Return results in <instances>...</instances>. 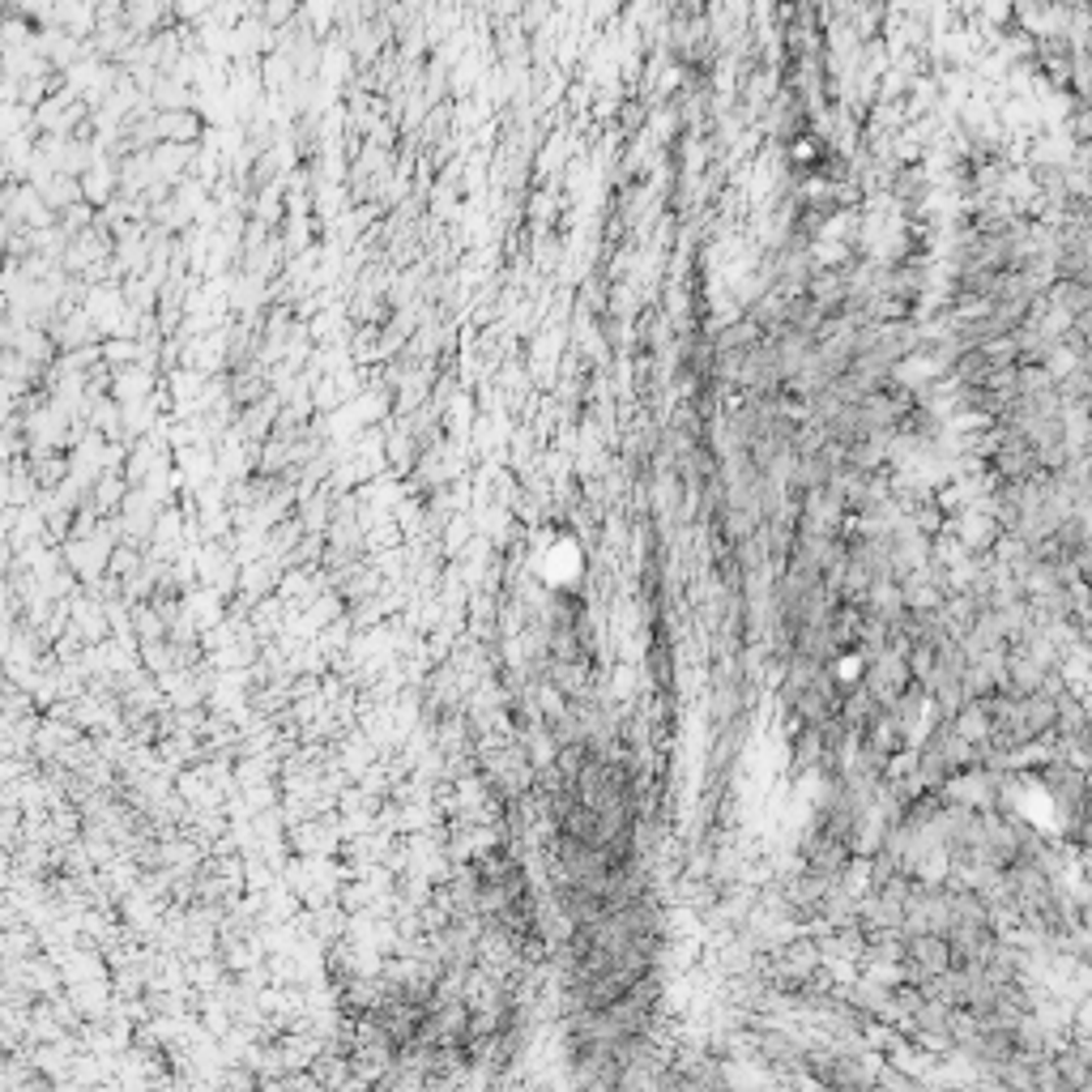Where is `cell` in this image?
<instances>
[{
    "label": "cell",
    "instance_id": "obj_1",
    "mask_svg": "<svg viewBox=\"0 0 1092 1092\" xmlns=\"http://www.w3.org/2000/svg\"><path fill=\"white\" fill-rule=\"evenodd\" d=\"M0 180H5V162H0Z\"/></svg>",
    "mask_w": 1092,
    "mask_h": 1092
},
{
    "label": "cell",
    "instance_id": "obj_2",
    "mask_svg": "<svg viewBox=\"0 0 1092 1092\" xmlns=\"http://www.w3.org/2000/svg\"><path fill=\"white\" fill-rule=\"evenodd\" d=\"M0 13H5V0H0Z\"/></svg>",
    "mask_w": 1092,
    "mask_h": 1092
}]
</instances>
